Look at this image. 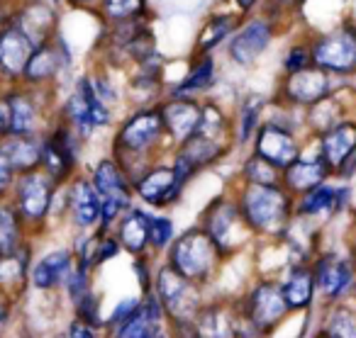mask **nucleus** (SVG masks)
<instances>
[{
  "mask_svg": "<svg viewBox=\"0 0 356 338\" xmlns=\"http://www.w3.org/2000/svg\"><path fill=\"white\" fill-rule=\"evenodd\" d=\"M108 153L120 161V166L127 171V176L134 178L142 176L154 161L168 156L166 129H163L161 110L159 105L152 108H127L120 115L118 124L110 132Z\"/></svg>",
  "mask_w": 356,
  "mask_h": 338,
  "instance_id": "1",
  "label": "nucleus"
},
{
  "mask_svg": "<svg viewBox=\"0 0 356 338\" xmlns=\"http://www.w3.org/2000/svg\"><path fill=\"white\" fill-rule=\"evenodd\" d=\"M54 119L71 127L90 146V142L98 139L100 134L113 132L120 119V112L110 108V105H105L95 95L88 74L81 71L61 88L59 100H56Z\"/></svg>",
  "mask_w": 356,
  "mask_h": 338,
  "instance_id": "2",
  "label": "nucleus"
},
{
  "mask_svg": "<svg viewBox=\"0 0 356 338\" xmlns=\"http://www.w3.org/2000/svg\"><path fill=\"white\" fill-rule=\"evenodd\" d=\"M232 192L257 239H281L296 219V197L283 185H247L234 183Z\"/></svg>",
  "mask_w": 356,
  "mask_h": 338,
  "instance_id": "3",
  "label": "nucleus"
},
{
  "mask_svg": "<svg viewBox=\"0 0 356 338\" xmlns=\"http://www.w3.org/2000/svg\"><path fill=\"white\" fill-rule=\"evenodd\" d=\"M161 260L171 265L173 270H178L184 278L193 280V282L203 285V287H210L220 278L225 263H227L222 251L205 234L198 221L181 229V234L176 236V241H173L171 248L166 251V255Z\"/></svg>",
  "mask_w": 356,
  "mask_h": 338,
  "instance_id": "4",
  "label": "nucleus"
},
{
  "mask_svg": "<svg viewBox=\"0 0 356 338\" xmlns=\"http://www.w3.org/2000/svg\"><path fill=\"white\" fill-rule=\"evenodd\" d=\"M59 187L44 171H30L20 173L13 185L10 192V205L15 207L17 217L25 224L30 239H40L54 226V205Z\"/></svg>",
  "mask_w": 356,
  "mask_h": 338,
  "instance_id": "5",
  "label": "nucleus"
},
{
  "mask_svg": "<svg viewBox=\"0 0 356 338\" xmlns=\"http://www.w3.org/2000/svg\"><path fill=\"white\" fill-rule=\"evenodd\" d=\"M198 224L203 226V231L210 239L218 244V248L222 251L225 258H232L239 251H244L252 244L257 236L252 234V229L247 226L239 210V202L234 197L232 190H225L220 195H215L208 205L200 210Z\"/></svg>",
  "mask_w": 356,
  "mask_h": 338,
  "instance_id": "6",
  "label": "nucleus"
},
{
  "mask_svg": "<svg viewBox=\"0 0 356 338\" xmlns=\"http://www.w3.org/2000/svg\"><path fill=\"white\" fill-rule=\"evenodd\" d=\"M90 183L98 190L100 200H103V219H100V231H113L115 224L120 221V217L129 210L132 205H137L134 200V183L127 176L120 161L110 153L93 158L86 166Z\"/></svg>",
  "mask_w": 356,
  "mask_h": 338,
  "instance_id": "7",
  "label": "nucleus"
},
{
  "mask_svg": "<svg viewBox=\"0 0 356 338\" xmlns=\"http://www.w3.org/2000/svg\"><path fill=\"white\" fill-rule=\"evenodd\" d=\"M74 71H76V47L59 30L49 42H44V44H40L32 51V59L27 64L22 85L61 93V88L76 76Z\"/></svg>",
  "mask_w": 356,
  "mask_h": 338,
  "instance_id": "8",
  "label": "nucleus"
},
{
  "mask_svg": "<svg viewBox=\"0 0 356 338\" xmlns=\"http://www.w3.org/2000/svg\"><path fill=\"white\" fill-rule=\"evenodd\" d=\"M86 151L88 144L79 137L71 127L54 119L44 132V149H42L40 171H44L56 185H66L79 173L86 171Z\"/></svg>",
  "mask_w": 356,
  "mask_h": 338,
  "instance_id": "9",
  "label": "nucleus"
},
{
  "mask_svg": "<svg viewBox=\"0 0 356 338\" xmlns=\"http://www.w3.org/2000/svg\"><path fill=\"white\" fill-rule=\"evenodd\" d=\"M6 100L8 115H10V134L8 137H30V134H44L51 127L59 93L37 90L20 83L6 88Z\"/></svg>",
  "mask_w": 356,
  "mask_h": 338,
  "instance_id": "10",
  "label": "nucleus"
},
{
  "mask_svg": "<svg viewBox=\"0 0 356 338\" xmlns=\"http://www.w3.org/2000/svg\"><path fill=\"white\" fill-rule=\"evenodd\" d=\"M278 32H281V22L264 10L242 17L237 32L222 49L225 59H227L229 66H234L239 71L254 69L273 47Z\"/></svg>",
  "mask_w": 356,
  "mask_h": 338,
  "instance_id": "11",
  "label": "nucleus"
},
{
  "mask_svg": "<svg viewBox=\"0 0 356 338\" xmlns=\"http://www.w3.org/2000/svg\"><path fill=\"white\" fill-rule=\"evenodd\" d=\"M154 294L161 302L166 321H195L203 304L208 302V287L184 278L163 260H159L156 265Z\"/></svg>",
  "mask_w": 356,
  "mask_h": 338,
  "instance_id": "12",
  "label": "nucleus"
},
{
  "mask_svg": "<svg viewBox=\"0 0 356 338\" xmlns=\"http://www.w3.org/2000/svg\"><path fill=\"white\" fill-rule=\"evenodd\" d=\"M237 302L244 323L254 338H264L266 333H271L291 312L278 280H257Z\"/></svg>",
  "mask_w": 356,
  "mask_h": 338,
  "instance_id": "13",
  "label": "nucleus"
},
{
  "mask_svg": "<svg viewBox=\"0 0 356 338\" xmlns=\"http://www.w3.org/2000/svg\"><path fill=\"white\" fill-rule=\"evenodd\" d=\"M186 190L188 185L176 176L168 156L154 161L147 171H142V176L134 178V200L152 212H168L178 207L184 202Z\"/></svg>",
  "mask_w": 356,
  "mask_h": 338,
  "instance_id": "14",
  "label": "nucleus"
},
{
  "mask_svg": "<svg viewBox=\"0 0 356 338\" xmlns=\"http://www.w3.org/2000/svg\"><path fill=\"white\" fill-rule=\"evenodd\" d=\"M312 66L332 76L356 74V25L339 22L310 37Z\"/></svg>",
  "mask_w": 356,
  "mask_h": 338,
  "instance_id": "15",
  "label": "nucleus"
},
{
  "mask_svg": "<svg viewBox=\"0 0 356 338\" xmlns=\"http://www.w3.org/2000/svg\"><path fill=\"white\" fill-rule=\"evenodd\" d=\"M168 59L156 51L149 59L124 74V98L127 108H152L166 98L168 90Z\"/></svg>",
  "mask_w": 356,
  "mask_h": 338,
  "instance_id": "16",
  "label": "nucleus"
},
{
  "mask_svg": "<svg viewBox=\"0 0 356 338\" xmlns=\"http://www.w3.org/2000/svg\"><path fill=\"white\" fill-rule=\"evenodd\" d=\"M61 197H64V224L71 229V234L100 229L103 200L90 183L88 173H79L71 183L61 185Z\"/></svg>",
  "mask_w": 356,
  "mask_h": 338,
  "instance_id": "17",
  "label": "nucleus"
},
{
  "mask_svg": "<svg viewBox=\"0 0 356 338\" xmlns=\"http://www.w3.org/2000/svg\"><path fill=\"white\" fill-rule=\"evenodd\" d=\"M222 85V64L218 54H191L186 71L168 83L166 98L208 100Z\"/></svg>",
  "mask_w": 356,
  "mask_h": 338,
  "instance_id": "18",
  "label": "nucleus"
},
{
  "mask_svg": "<svg viewBox=\"0 0 356 338\" xmlns=\"http://www.w3.org/2000/svg\"><path fill=\"white\" fill-rule=\"evenodd\" d=\"M332 78L334 76L317 69V66H307L298 74H288L278 83V100L288 108L310 110L312 105L332 95V88H334Z\"/></svg>",
  "mask_w": 356,
  "mask_h": 338,
  "instance_id": "19",
  "label": "nucleus"
},
{
  "mask_svg": "<svg viewBox=\"0 0 356 338\" xmlns=\"http://www.w3.org/2000/svg\"><path fill=\"white\" fill-rule=\"evenodd\" d=\"M249 151L261 156L264 161L276 166L278 171H286V168L302 153V144H300V137H298L296 129H291V127H286V124L276 122V119L266 117L261 127H259Z\"/></svg>",
  "mask_w": 356,
  "mask_h": 338,
  "instance_id": "20",
  "label": "nucleus"
},
{
  "mask_svg": "<svg viewBox=\"0 0 356 338\" xmlns=\"http://www.w3.org/2000/svg\"><path fill=\"white\" fill-rule=\"evenodd\" d=\"M76 265V253L71 244L51 246V248L35 253V260L30 265V289L42 294L61 292L66 278Z\"/></svg>",
  "mask_w": 356,
  "mask_h": 338,
  "instance_id": "21",
  "label": "nucleus"
},
{
  "mask_svg": "<svg viewBox=\"0 0 356 338\" xmlns=\"http://www.w3.org/2000/svg\"><path fill=\"white\" fill-rule=\"evenodd\" d=\"M10 22L30 37L32 44L40 47L44 42H49L61 30L64 8L40 3V0H15V6H13L10 12Z\"/></svg>",
  "mask_w": 356,
  "mask_h": 338,
  "instance_id": "22",
  "label": "nucleus"
},
{
  "mask_svg": "<svg viewBox=\"0 0 356 338\" xmlns=\"http://www.w3.org/2000/svg\"><path fill=\"white\" fill-rule=\"evenodd\" d=\"M35 49L37 47L32 44L30 37L10 20L0 25V88L22 83Z\"/></svg>",
  "mask_w": 356,
  "mask_h": 338,
  "instance_id": "23",
  "label": "nucleus"
},
{
  "mask_svg": "<svg viewBox=\"0 0 356 338\" xmlns=\"http://www.w3.org/2000/svg\"><path fill=\"white\" fill-rule=\"evenodd\" d=\"M239 22H242V15L227 0H225V6L213 8L195 30L193 42H191V54H220L237 32Z\"/></svg>",
  "mask_w": 356,
  "mask_h": 338,
  "instance_id": "24",
  "label": "nucleus"
},
{
  "mask_svg": "<svg viewBox=\"0 0 356 338\" xmlns=\"http://www.w3.org/2000/svg\"><path fill=\"white\" fill-rule=\"evenodd\" d=\"M195 323L203 338H254L244 323L237 299H208L195 316Z\"/></svg>",
  "mask_w": 356,
  "mask_h": 338,
  "instance_id": "25",
  "label": "nucleus"
},
{
  "mask_svg": "<svg viewBox=\"0 0 356 338\" xmlns=\"http://www.w3.org/2000/svg\"><path fill=\"white\" fill-rule=\"evenodd\" d=\"M159 110H161L168 146L176 149L198 132L200 117H203V100L163 98L159 103Z\"/></svg>",
  "mask_w": 356,
  "mask_h": 338,
  "instance_id": "26",
  "label": "nucleus"
},
{
  "mask_svg": "<svg viewBox=\"0 0 356 338\" xmlns=\"http://www.w3.org/2000/svg\"><path fill=\"white\" fill-rule=\"evenodd\" d=\"M268 100L259 93H247L232 108V139L237 151H249L259 127L266 119Z\"/></svg>",
  "mask_w": 356,
  "mask_h": 338,
  "instance_id": "27",
  "label": "nucleus"
},
{
  "mask_svg": "<svg viewBox=\"0 0 356 338\" xmlns=\"http://www.w3.org/2000/svg\"><path fill=\"white\" fill-rule=\"evenodd\" d=\"M166 331V314H163L161 302L156 299L154 289L149 294H142L139 309L120 323L118 328L108 333L110 338H156L159 333Z\"/></svg>",
  "mask_w": 356,
  "mask_h": 338,
  "instance_id": "28",
  "label": "nucleus"
},
{
  "mask_svg": "<svg viewBox=\"0 0 356 338\" xmlns=\"http://www.w3.org/2000/svg\"><path fill=\"white\" fill-rule=\"evenodd\" d=\"M330 176H332V171H330V166L322 161L320 151H315V153L302 151L300 156L283 171L281 185L286 187L293 197H300V195H305V192L315 190L322 183H327Z\"/></svg>",
  "mask_w": 356,
  "mask_h": 338,
  "instance_id": "29",
  "label": "nucleus"
},
{
  "mask_svg": "<svg viewBox=\"0 0 356 338\" xmlns=\"http://www.w3.org/2000/svg\"><path fill=\"white\" fill-rule=\"evenodd\" d=\"M35 239L27 241L15 253L0 255V294L20 302L30 289V265L35 260Z\"/></svg>",
  "mask_w": 356,
  "mask_h": 338,
  "instance_id": "30",
  "label": "nucleus"
},
{
  "mask_svg": "<svg viewBox=\"0 0 356 338\" xmlns=\"http://www.w3.org/2000/svg\"><path fill=\"white\" fill-rule=\"evenodd\" d=\"M149 221H152V210L142 205H132L115 224L113 231L129 258L149 255Z\"/></svg>",
  "mask_w": 356,
  "mask_h": 338,
  "instance_id": "31",
  "label": "nucleus"
},
{
  "mask_svg": "<svg viewBox=\"0 0 356 338\" xmlns=\"http://www.w3.org/2000/svg\"><path fill=\"white\" fill-rule=\"evenodd\" d=\"M317 151L322 161L330 166V171H344L346 163L356 153V124L354 122H339L332 129L322 132L317 137Z\"/></svg>",
  "mask_w": 356,
  "mask_h": 338,
  "instance_id": "32",
  "label": "nucleus"
},
{
  "mask_svg": "<svg viewBox=\"0 0 356 338\" xmlns=\"http://www.w3.org/2000/svg\"><path fill=\"white\" fill-rule=\"evenodd\" d=\"M346 195H349L346 187H337V185H332V183H322V185H317L315 190L296 197V217L310 219V217L332 214V212L344 207Z\"/></svg>",
  "mask_w": 356,
  "mask_h": 338,
  "instance_id": "33",
  "label": "nucleus"
},
{
  "mask_svg": "<svg viewBox=\"0 0 356 338\" xmlns=\"http://www.w3.org/2000/svg\"><path fill=\"white\" fill-rule=\"evenodd\" d=\"M281 282V289H283V297H286V304L291 312H298V309H305L310 307L312 297H315V273L312 268H307L305 263H296L286 270Z\"/></svg>",
  "mask_w": 356,
  "mask_h": 338,
  "instance_id": "34",
  "label": "nucleus"
},
{
  "mask_svg": "<svg viewBox=\"0 0 356 338\" xmlns=\"http://www.w3.org/2000/svg\"><path fill=\"white\" fill-rule=\"evenodd\" d=\"M0 149L10 158L13 168L20 173L37 171L42 163V149H44V134H30V137H8L0 142Z\"/></svg>",
  "mask_w": 356,
  "mask_h": 338,
  "instance_id": "35",
  "label": "nucleus"
},
{
  "mask_svg": "<svg viewBox=\"0 0 356 338\" xmlns=\"http://www.w3.org/2000/svg\"><path fill=\"white\" fill-rule=\"evenodd\" d=\"M312 273H315L317 289L330 299L339 297V294L351 285L349 263L341 260V258H337V255H332V253L322 255V258L315 263V268H312Z\"/></svg>",
  "mask_w": 356,
  "mask_h": 338,
  "instance_id": "36",
  "label": "nucleus"
},
{
  "mask_svg": "<svg viewBox=\"0 0 356 338\" xmlns=\"http://www.w3.org/2000/svg\"><path fill=\"white\" fill-rule=\"evenodd\" d=\"M95 17L103 27L122 25V22L144 20V17H156L152 0H100Z\"/></svg>",
  "mask_w": 356,
  "mask_h": 338,
  "instance_id": "37",
  "label": "nucleus"
},
{
  "mask_svg": "<svg viewBox=\"0 0 356 338\" xmlns=\"http://www.w3.org/2000/svg\"><path fill=\"white\" fill-rule=\"evenodd\" d=\"M283 171L264 161L254 151H244L242 161L237 168V183H247V185H281Z\"/></svg>",
  "mask_w": 356,
  "mask_h": 338,
  "instance_id": "38",
  "label": "nucleus"
},
{
  "mask_svg": "<svg viewBox=\"0 0 356 338\" xmlns=\"http://www.w3.org/2000/svg\"><path fill=\"white\" fill-rule=\"evenodd\" d=\"M181 234L176 219L168 212H152V221H149V253L154 258H163L176 236Z\"/></svg>",
  "mask_w": 356,
  "mask_h": 338,
  "instance_id": "39",
  "label": "nucleus"
},
{
  "mask_svg": "<svg viewBox=\"0 0 356 338\" xmlns=\"http://www.w3.org/2000/svg\"><path fill=\"white\" fill-rule=\"evenodd\" d=\"M93 289H95V270L76 260L74 270L69 273L64 287H61V294H64V299L69 302V307L74 309L76 304L83 302V299L88 297Z\"/></svg>",
  "mask_w": 356,
  "mask_h": 338,
  "instance_id": "40",
  "label": "nucleus"
},
{
  "mask_svg": "<svg viewBox=\"0 0 356 338\" xmlns=\"http://www.w3.org/2000/svg\"><path fill=\"white\" fill-rule=\"evenodd\" d=\"M312 66V51H310V40H296L293 44H288V49L281 56V71L283 76L298 74V71Z\"/></svg>",
  "mask_w": 356,
  "mask_h": 338,
  "instance_id": "41",
  "label": "nucleus"
},
{
  "mask_svg": "<svg viewBox=\"0 0 356 338\" xmlns=\"http://www.w3.org/2000/svg\"><path fill=\"white\" fill-rule=\"evenodd\" d=\"M159 260L161 258H154L152 253L132 258V275H134V280H137L139 294H149L154 289V275H156Z\"/></svg>",
  "mask_w": 356,
  "mask_h": 338,
  "instance_id": "42",
  "label": "nucleus"
},
{
  "mask_svg": "<svg viewBox=\"0 0 356 338\" xmlns=\"http://www.w3.org/2000/svg\"><path fill=\"white\" fill-rule=\"evenodd\" d=\"M71 312H74V316L83 319V321L93 323V326L105 328V314L108 312H103V294H100L98 289H93V292H90L83 302L76 304Z\"/></svg>",
  "mask_w": 356,
  "mask_h": 338,
  "instance_id": "43",
  "label": "nucleus"
},
{
  "mask_svg": "<svg viewBox=\"0 0 356 338\" xmlns=\"http://www.w3.org/2000/svg\"><path fill=\"white\" fill-rule=\"evenodd\" d=\"M139 304H142V294H127V297L118 299L115 302V307L110 309L108 314H105V331H113V328H118L120 323H124L129 316H132L134 312L139 309Z\"/></svg>",
  "mask_w": 356,
  "mask_h": 338,
  "instance_id": "44",
  "label": "nucleus"
},
{
  "mask_svg": "<svg viewBox=\"0 0 356 338\" xmlns=\"http://www.w3.org/2000/svg\"><path fill=\"white\" fill-rule=\"evenodd\" d=\"M122 246H120L115 231H100L98 229V246H95V270L105 268L110 260H115L118 255H122Z\"/></svg>",
  "mask_w": 356,
  "mask_h": 338,
  "instance_id": "45",
  "label": "nucleus"
},
{
  "mask_svg": "<svg viewBox=\"0 0 356 338\" xmlns=\"http://www.w3.org/2000/svg\"><path fill=\"white\" fill-rule=\"evenodd\" d=\"M330 338H356V314L351 309H337L327 326Z\"/></svg>",
  "mask_w": 356,
  "mask_h": 338,
  "instance_id": "46",
  "label": "nucleus"
},
{
  "mask_svg": "<svg viewBox=\"0 0 356 338\" xmlns=\"http://www.w3.org/2000/svg\"><path fill=\"white\" fill-rule=\"evenodd\" d=\"M64 331L69 338H110L103 326H93V323L83 321V319H79V316H71Z\"/></svg>",
  "mask_w": 356,
  "mask_h": 338,
  "instance_id": "47",
  "label": "nucleus"
},
{
  "mask_svg": "<svg viewBox=\"0 0 356 338\" xmlns=\"http://www.w3.org/2000/svg\"><path fill=\"white\" fill-rule=\"evenodd\" d=\"M17 180V171L13 168L10 158L6 156V151L0 149V200H8L13 192V185Z\"/></svg>",
  "mask_w": 356,
  "mask_h": 338,
  "instance_id": "48",
  "label": "nucleus"
},
{
  "mask_svg": "<svg viewBox=\"0 0 356 338\" xmlns=\"http://www.w3.org/2000/svg\"><path fill=\"white\" fill-rule=\"evenodd\" d=\"M15 312H17V299L0 294V336H8V331L13 328Z\"/></svg>",
  "mask_w": 356,
  "mask_h": 338,
  "instance_id": "49",
  "label": "nucleus"
},
{
  "mask_svg": "<svg viewBox=\"0 0 356 338\" xmlns=\"http://www.w3.org/2000/svg\"><path fill=\"white\" fill-rule=\"evenodd\" d=\"M168 338H203L195 321H166Z\"/></svg>",
  "mask_w": 356,
  "mask_h": 338,
  "instance_id": "50",
  "label": "nucleus"
},
{
  "mask_svg": "<svg viewBox=\"0 0 356 338\" xmlns=\"http://www.w3.org/2000/svg\"><path fill=\"white\" fill-rule=\"evenodd\" d=\"M227 3L239 12V15L247 17V15H254V12L261 10L266 0H227Z\"/></svg>",
  "mask_w": 356,
  "mask_h": 338,
  "instance_id": "51",
  "label": "nucleus"
},
{
  "mask_svg": "<svg viewBox=\"0 0 356 338\" xmlns=\"http://www.w3.org/2000/svg\"><path fill=\"white\" fill-rule=\"evenodd\" d=\"M100 0H64V10L69 12H93L98 10Z\"/></svg>",
  "mask_w": 356,
  "mask_h": 338,
  "instance_id": "52",
  "label": "nucleus"
},
{
  "mask_svg": "<svg viewBox=\"0 0 356 338\" xmlns=\"http://www.w3.org/2000/svg\"><path fill=\"white\" fill-rule=\"evenodd\" d=\"M8 134H10V115H8L6 88H0V142L8 139Z\"/></svg>",
  "mask_w": 356,
  "mask_h": 338,
  "instance_id": "53",
  "label": "nucleus"
},
{
  "mask_svg": "<svg viewBox=\"0 0 356 338\" xmlns=\"http://www.w3.org/2000/svg\"><path fill=\"white\" fill-rule=\"evenodd\" d=\"M13 6H15V0H0V25H6L10 20Z\"/></svg>",
  "mask_w": 356,
  "mask_h": 338,
  "instance_id": "54",
  "label": "nucleus"
},
{
  "mask_svg": "<svg viewBox=\"0 0 356 338\" xmlns=\"http://www.w3.org/2000/svg\"><path fill=\"white\" fill-rule=\"evenodd\" d=\"M15 338H40V336H37V333L35 331H32V328H22V331L20 333H17V336Z\"/></svg>",
  "mask_w": 356,
  "mask_h": 338,
  "instance_id": "55",
  "label": "nucleus"
},
{
  "mask_svg": "<svg viewBox=\"0 0 356 338\" xmlns=\"http://www.w3.org/2000/svg\"><path fill=\"white\" fill-rule=\"evenodd\" d=\"M40 3H49V6H56V8H64V0H40Z\"/></svg>",
  "mask_w": 356,
  "mask_h": 338,
  "instance_id": "56",
  "label": "nucleus"
},
{
  "mask_svg": "<svg viewBox=\"0 0 356 338\" xmlns=\"http://www.w3.org/2000/svg\"><path fill=\"white\" fill-rule=\"evenodd\" d=\"M51 338H69V336H66V331H59V333H54Z\"/></svg>",
  "mask_w": 356,
  "mask_h": 338,
  "instance_id": "57",
  "label": "nucleus"
},
{
  "mask_svg": "<svg viewBox=\"0 0 356 338\" xmlns=\"http://www.w3.org/2000/svg\"><path fill=\"white\" fill-rule=\"evenodd\" d=\"M322 338H330V336H322Z\"/></svg>",
  "mask_w": 356,
  "mask_h": 338,
  "instance_id": "58",
  "label": "nucleus"
}]
</instances>
